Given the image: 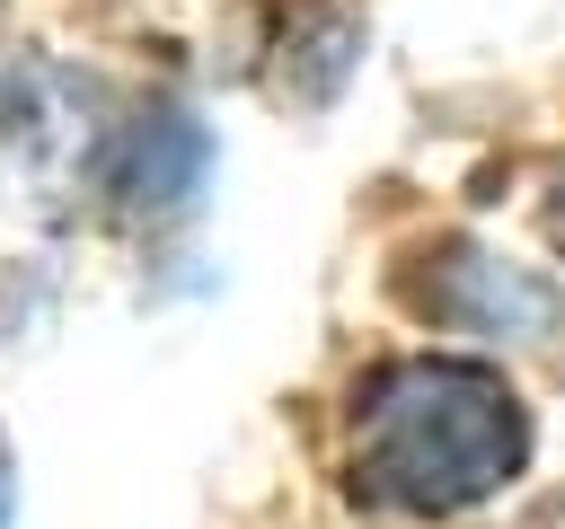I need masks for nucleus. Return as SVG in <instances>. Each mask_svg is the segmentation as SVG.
Returning <instances> with one entry per match:
<instances>
[{
  "label": "nucleus",
  "mask_w": 565,
  "mask_h": 529,
  "mask_svg": "<svg viewBox=\"0 0 565 529\" xmlns=\"http://www.w3.org/2000/svg\"><path fill=\"white\" fill-rule=\"evenodd\" d=\"M530 458V414L486 361H397L371 379L353 423L362 494L397 511H468Z\"/></svg>",
  "instance_id": "1"
},
{
  "label": "nucleus",
  "mask_w": 565,
  "mask_h": 529,
  "mask_svg": "<svg viewBox=\"0 0 565 529\" xmlns=\"http://www.w3.org/2000/svg\"><path fill=\"white\" fill-rule=\"evenodd\" d=\"M556 238H565V176H556Z\"/></svg>",
  "instance_id": "2"
}]
</instances>
